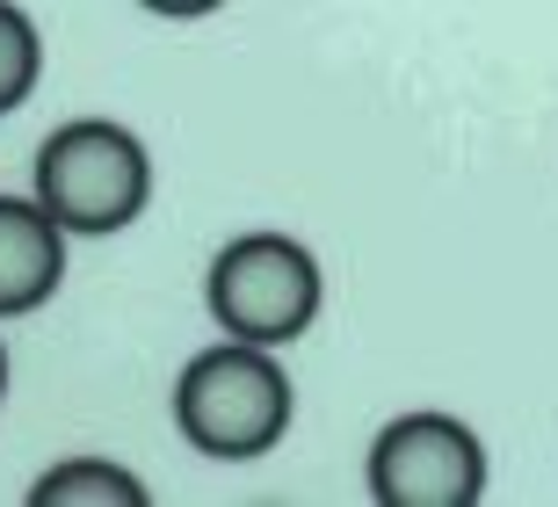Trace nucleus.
I'll use <instances>...</instances> for the list:
<instances>
[{"label":"nucleus","mask_w":558,"mask_h":507,"mask_svg":"<svg viewBox=\"0 0 558 507\" xmlns=\"http://www.w3.org/2000/svg\"><path fill=\"white\" fill-rule=\"evenodd\" d=\"M290 413H298L290 370L262 341H232L226 334L174 377V427H182V443L196 457H218V464L269 457L290 435Z\"/></svg>","instance_id":"nucleus-1"},{"label":"nucleus","mask_w":558,"mask_h":507,"mask_svg":"<svg viewBox=\"0 0 558 507\" xmlns=\"http://www.w3.org/2000/svg\"><path fill=\"white\" fill-rule=\"evenodd\" d=\"M37 203L73 240H109L153 203V153L117 117H73L37 145Z\"/></svg>","instance_id":"nucleus-2"},{"label":"nucleus","mask_w":558,"mask_h":507,"mask_svg":"<svg viewBox=\"0 0 558 507\" xmlns=\"http://www.w3.org/2000/svg\"><path fill=\"white\" fill-rule=\"evenodd\" d=\"M319 254L290 232H240L210 254V276H204V304L218 334L232 341H262V348H283L298 341L312 319H319Z\"/></svg>","instance_id":"nucleus-3"},{"label":"nucleus","mask_w":558,"mask_h":507,"mask_svg":"<svg viewBox=\"0 0 558 507\" xmlns=\"http://www.w3.org/2000/svg\"><path fill=\"white\" fill-rule=\"evenodd\" d=\"M371 500L385 507H478L486 500V443L457 413H399L371 443Z\"/></svg>","instance_id":"nucleus-4"},{"label":"nucleus","mask_w":558,"mask_h":507,"mask_svg":"<svg viewBox=\"0 0 558 507\" xmlns=\"http://www.w3.org/2000/svg\"><path fill=\"white\" fill-rule=\"evenodd\" d=\"M65 232L37 196H0V319L44 312L65 283Z\"/></svg>","instance_id":"nucleus-5"},{"label":"nucleus","mask_w":558,"mask_h":507,"mask_svg":"<svg viewBox=\"0 0 558 507\" xmlns=\"http://www.w3.org/2000/svg\"><path fill=\"white\" fill-rule=\"evenodd\" d=\"M145 500H153V486L117 457H59L51 471L29 479V507H145Z\"/></svg>","instance_id":"nucleus-6"},{"label":"nucleus","mask_w":558,"mask_h":507,"mask_svg":"<svg viewBox=\"0 0 558 507\" xmlns=\"http://www.w3.org/2000/svg\"><path fill=\"white\" fill-rule=\"evenodd\" d=\"M44 81V37L37 22L22 15V0H0V117L22 109Z\"/></svg>","instance_id":"nucleus-7"},{"label":"nucleus","mask_w":558,"mask_h":507,"mask_svg":"<svg viewBox=\"0 0 558 507\" xmlns=\"http://www.w3.org/2000/svg\"><path fill=\"white\" fill-rule=\"evenodd\" d=\"M145 15H167V22H196V15H218L226 0H138Z\"/></svg>","instance_id":"nucleus-8"},{"label":"nucleus","mask_w":558,"mask_h":507,"mask_svg":"<svg viewBox=\"0 0 558 507\" xmlns=\"http://www.w3.org/2000/svg\"><path fill=\"white\" fill-rule=\"evenodd\" d=\"M0 399H8V341H0Z\"/></svg>","instance_id":"nucleus-9"}]
</instances>
